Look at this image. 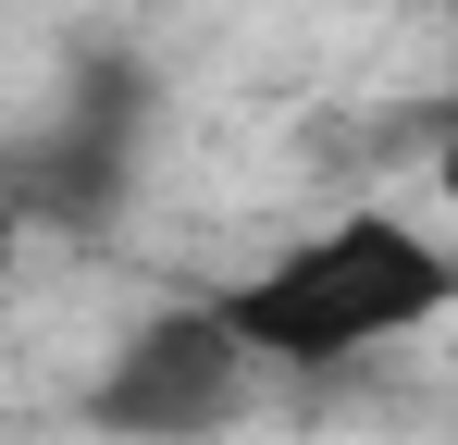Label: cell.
I'll use <instances>...</instances> for the list:
<instances>
[{
    "label": "cell",
    "instance_id": "3",
    "mask_svg": "<svg viewBox=\"0 0 458 445\" xmlns=\"http://www.w3.org/2000/svg\"><path fill=\"white\" fill-rule=\"evenodd\" d=\"M13 260H25V186L0 173V285H13Z\"/></svg>",
    "mask_w": 458,
    "mask_h": 445
},
{
    "label": "cell",
    "instance_id": "4",
    "mask_svg": "<svg viewBox=\"0 0 458 445\" xmlns=\"http://www.w3.org/2000/svg\"><path fill=\"white\" fill-rule=\"evenodd\" d=\"M434 186L458 198V112H446V137H434Z\"/></svg>",
    "mask_w": 458,
    "mask_h": 445
},
{
    "label": "cell",
    "instance_id": "2",
    "mask_svg": "<svg viewBox=\"0 0 458 445\" xmlns=\"http://www.w3.org/2000/svg\"><path fill=\"white\" fill-rule=\"evenodd\" d=\"M248 383H260V359L235 347V322L211 297H174V309H149L99 359L87 433H112V445H199V433H224L235 408H248Z\"/></svg>",
    "mask_w": 458,
    "mask_h": 445
},
{
    "label": "cell",
    "instance_id": "1",
    "mask_svg": "<svg viewBox=\"0 0 458 445\" xmlns=\"http://www.w3.org/2000/svg\"><path fill=\"white\" fill-rule=\"evenodd\" d=\"M446 297H458V260L421 222L347 211V222H322L310 248L211 285V309L235 322V347L260 371H347V359H372V347H396V334H421Z\"/></svg>",
    "mask_w": 458,
    "mask_h": 445
}]
</instances>
